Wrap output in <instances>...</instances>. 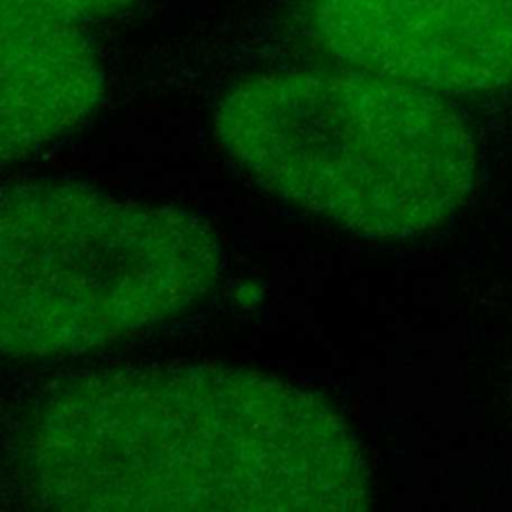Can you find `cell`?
Returning a JSON list of instances; mask_svg holds the SVG:
<instances>
[{
    "instance_id": "obj_1",
    "label": "cell",
    "mask_w": 512,
    "mask_h": 512,
    "mask_svg": "<svg viewBox=\"0 0 512 512\" xmlns=\"http://www.w3.org/2000/svg\"><path fill=\"white\" fill-rule=\"evenodd\" d=\"M28 470L56 510H360L370 500L366 460L334 406L216 364L68 380L36 412Z\"/></svg>"
},
{
    "instance_id": "obj_2",
    "label": "cell",
    "mask_w": 512,
    "mask_h": 512,
    "mask_svg": "<svg viewBox=\"0 0 512 512\" xmlns=\"http://www.w3.org/2000/svg\"><path fill=\"white\" fill-rule=\"evenodd\" d=\"M216 134L274 194L376 238L438 226L476 176L438 92L354 66L254 76L220 102Z\"/></svg>"
},
{
    "instance_id": "obj_3",
    "label": "cell",
    "mask_w": 512,
    "mask_h": 512,
    "mask_svg": "<svg viewBox=\"0 0 512 512\" xmlns=\"http://www.w3.org/2000/svg\"><path fill=\"white\" fill-rule=\"evenodd\" d=\"M2 350L76 354L162 322L216 282L222 252L198 216L64 180L4 186Z\"/></svg>"
},
{
    "instance_id": "obj_4",
    "label": "cell",
    "mask_w": 512,
    "mask_h": 512,
    "mask_svg": "<svg viewBox=\"0 0 512 512\" xmlns=\"http://www.w3.org/2000/svg\"><path fill=\"white\" fill-rule=\"evenodd\" d=\"M308 28L348 66L432 92L512 84V0H310Z\"/></svg>"
},
{
    "instance_id": "obj_5",
    "label": "cell",
    "mask_w": 512,
    "mask_h": 512,
    "mask_svg": "<svg viewBox=\"0 0 512 512\" xmlns=\"http://www.w3.org/2000/svg\"><path fill=\"white\" fill-rule=\"evenodd\" d=\"M2 162L54 140L98 104L104 76L80 26L2 20Z\"/></svg>"
},
{
    "instance_id": "obj_6",
    "label": "cell",
    "mask_w": 512,
    "mask_h": 512,
    "mask_svg": "<svg viewBox=\"0 0 512 512\" xmlns=\"http://www.w3.org/2000/svg\"><path fill=\"white\" fill-rule=\"evenodd\" d=\"M138 0H0V20L80 26L124 12Z\"/></svg>"
}]
</instances>
